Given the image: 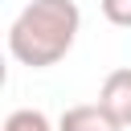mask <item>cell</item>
<instances>
[{
	"label": "cell",
	"mask_w": 131,
	"mask_h": 131,
	"mask_svg": "<svg viewBox=\"0 0 131 131\" xmlns=\"http://www.w3.org/2000/svg\"><path fill=\"white\" fill-rule=\"evenodd\" d=\"M82 29V12L74 0H29L8 25V53L29 70L57 66Z\"/></svg>",
	"instance_id": "1"
},
{
	"label": "cell",
	"mask_w": 131,
	"mask_h": 131,
	"mask_svg": "<svg viewBox=\"0 0 131 131\" xmlns=\"http://www.w3.org/2000/svg\"><path fill=\"white\" fill-rule=\"evenodd\" d=\"M57 131H123V123H119L102 102H82V106L61 111Z\"/></svg>",
	"instance_id": "2"
},
{
	"label": "cell",
	"mask_w": 131,
	"mask_h": 131,
	"mask_svg": "<svg viewBox=\"0 0 131 131\" xmlns=\"http://www.w3.org/2000/svg\"><path fill=\"white\" fill-rule=\"evenodd\" d=\"M98 102L123 123V127H131V66H123V70H111L106 78H102V90H98Z\"/></svg>",
	"instance_id": "3"
},
{
	"label": "cell",
	"mask_w": 131,
	"mask_h": 131,
	"mask_svg": "<svg viewBox=\"0 0 131 131\" xmlns=\"http://www.w3.org/2000/svg\"><path fill=\"white\" fill-rule=\"evenodd\" d=\"M4 131H57V127L45 119V111L20 106V111H12V115L4 119Z\"/></svg>",
	"instance_id": "4"
},
{
	"label": "cell",
	"mask_w": 131,
	"mask_h": 131,
	"mask_svg": "<svg viewBox=\"0 0 131 131\" xmlns=\"http://www.w3.org/2000/svg\"><path fill=\"white\" fill-rule=\"evenodd\" d=\"M98 4H102V16L115 29H131V0H98Z\"/></svg>",
	"instance_id": "5"
}]
</instances>
